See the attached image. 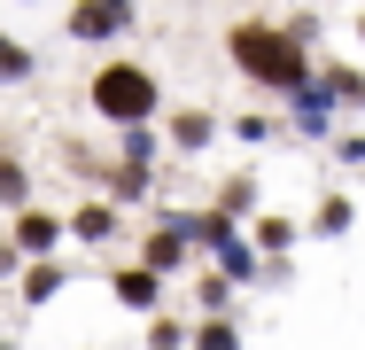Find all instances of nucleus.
Segmentation results:
<instances>
[{"mask_svg": "<svg viewBox=\"0 0 365 350\" xmlns=\"http://www.w3.org/2000/svg\"><path fill=\"white\" fill-rule=\"evenodd\" d=\"M148 265L163 273V265H179V226H163V234H148Z\"/></svg>", "mask_w": 365, "mask_h": 350, "instance_id": "6", "label": "nucleus"}, {"mask_svg": "<svg viewBox=\"0 0 365 350\" xmlns=\"http://www.w3.org/2000/svg\"><path fill=\"white\" fill-rule=\"evenodd\" d=\"M195 140H210V125H202V109H187V117H179V148H195Z\"/></svg>", "mask_w": 365, "mask_h": 350, "instance_id": "7", "label": "nucleus"}, {"mask_svg": "<svg viewBox=\"0 0 365 350\" xmlns=\"http://www.w3.org/2000/svg\"><path fill=\"white\" fill-rule=\"evenodd\" d=\"M233 63L249 78H264V86H288V94L311 78V55L295 47L288 31H233Z\"/></svg>", "mask_w": 365, "mask_h": 350, "instance_id": "1", "label": "nucleus"}, {"mask_svg": "<svg viewBox=\"0 0 365 350\" xmlns=\"http://www.w3.org/2000/svg\"><path fill=\"white\" fill-rule=\"evenodd\" d=\"M93 109H101V117H117V125H140L148 109H155V78L133 70V63L93 70Z\"/></svg>", "mask_w": 365, "mask_h": 350, "instance_id": "2", "label": "nucleus"}, {"mask_svg": "<svg viewBox=\"0 0 365 350\" xmlns=\"http://www.w3.org/2000/svg\"><path fill=\"white\" fill-rule=\"evenodd\" d=\"M16 241H24L31 257H39V249H55V218H39V210H24V218H16Z\"/></svg>", "mask_w": 365, "mask_h": 350, "instance_id": "4", "label": "nucleus"}, {"mask_svg": "<svg viewBox=\"0 0 365 350\" xmlns=\"http://www.w3.org/2000/svg\"><path fill=\"white\" fill-rule=\"evenodd\" d=\"M117 304H155V273H117Z\"/></svg>", "mask_w": 365, "mask_h": 350, "instance_id": "5", "label": "nucleus"}, {"mask_svg": "<svg viewBox=\"0 0 365 350\" xmlns=\"http://www.w3.org/2000/svg\"><path fill=\"white\" fill-rule=\"evenodd\" d=\"M202 350H233V327H210V335H202Z\"/></svg>", "mask_w": 365, "mask_h": 350, "instance_id": "8", "label": "nucleus"}, {"mask_svg": "<svg viewBox=\"0 0 365 350\" xmlns=\"http://www.w3.org/2000/svg\"><path fill=\"white\" fill-rule=\"evenodd\" d=\"M117 24H125V8H78V16H71V31H78V39H109Z\"/></svg>", "mask_w": 365, "mask_h": 350, "instance_id": "3", "label": "nucleus"}]
</instances>
